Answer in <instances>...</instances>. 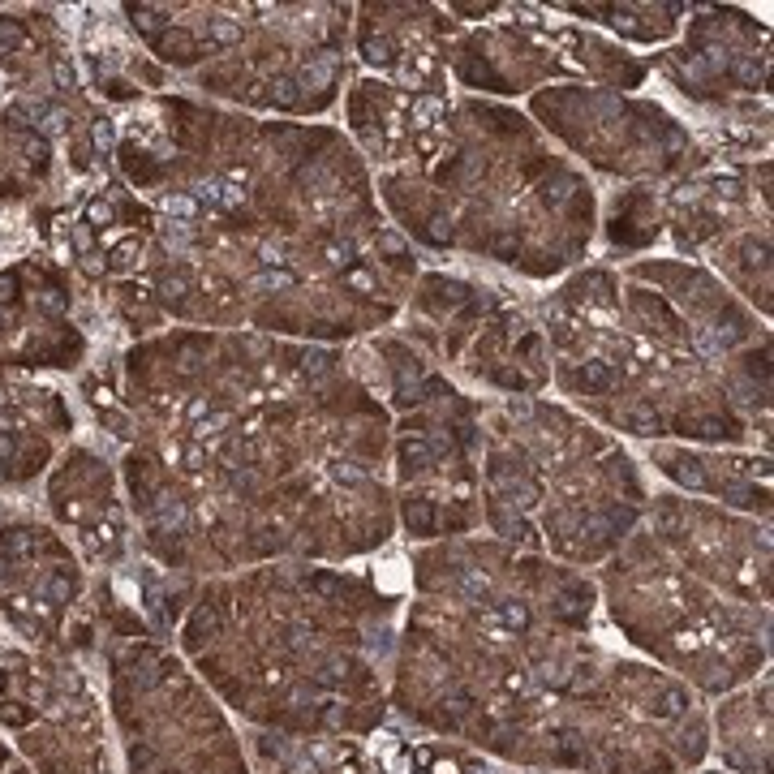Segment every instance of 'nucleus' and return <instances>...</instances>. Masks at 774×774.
<instances>
[{"instance_id":"obj_1","label":"nucleus","mask_w":774,"mask_h":774,"mask_svg":"<svg viewBox=\"0 0 774 774\" xmlns=\"http://www.w3.org/2000/svg\"><path fill=\"white\" fill-rule=\"evenodd\" d=\"M529 766L590 774H676L706 757V719L676 680L637 663L577 658L547 693L486 740Z\"/></svg>"},{"instance_id":"obj_2","label":"nucleus","mask_w":774,"mask_h":774,"mask_svg":"<svg viewBox=\"0 0 774 774\" xmlns=\"http://www.w3.org/2000/svg\"><path fill=\"white\" fill-rule=\"evenodd\" d=\"M719 740L723 757L744 774H766L770 766V684L744 697H731L719 710Z\"/></svg>"},{"instance_id":"obj_3","label":"nucleus","mask_w":774,"mask_h":774,"mask_svg":"<svg viewBox=\"0 0 774 774\" xmlns=\"http://www.w3.org/2000/svg\"><path fill=\"white\" fill-rule=\"evenodd\" d=\"M267 774H362V757L353 744L336 736L319 740H280V736H258Z\"/></svg>"}]
</instances>
